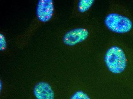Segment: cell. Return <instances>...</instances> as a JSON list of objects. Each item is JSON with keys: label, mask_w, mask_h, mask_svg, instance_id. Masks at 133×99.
I'll list each match as a JSON object with an SVG mask.
<instances>
[{"label": "cell", "mask_w": 133, "mask_h": 99, "mask_svg": "<svg viewBox=\"0 0 133 99\" xmlns=\"http://www.w3.org/2000/svg\"><path fill=\"white\" fill-rule=\"evenodd\" d=\"M102 25L96 18H90L85 24L68 30L62 37L66 48L75 49L84 47L88 50H98L102 43Z\"/></svg>", "instance_id": "obj_1"}, {"label": "cell", "mask_w": 133, "mask_h": 99, "mask_svg": "<svg viewBox=\"0 0 133 99\" xmlns=\"http://www.w3.org/2000/svg\"><path fill=\"white\" fill-rule=\"evenodd\" d=\"M104 29L113 35L133 40V16L129 9L119 2L110 1L104 19Z\"/></svg>", "instance_id": "obj_2"}, {"label": "cell", "mask_w": 133, "mask_h": 99, "mask_svg": "<svg viewBox=\"0 0 133 99\" xmlns=\"http://www.w3.org/2000/svg\"><path fill=\"white\" fill-rule=\"evenodd\" d=\"M95 0H77L74 1L72 11V18L88 20L95 5Z\"/></svg>", "instance_id": "obj_3"}, {"label": "cell", "mask_w": 133, "mask_h": 99, "mask_svg": "<svg viewBox=\"0 0 133 99\" xmlns=\"http://www.w3.org/2000/svg\"><path fill=\"white\" fill-rule=\"evenodd\" d=\"M54 12V5L52 0H40L36 7V15L39 20L46 22L52 17Z\"/></svg>", "instance_id": "obj_4"}, {"label": "cell", "mask_w": 133, "mask_h": 99, "mask_svg": "<svg viewBox=\"0 0 133 99\" xmlns=\"http://www.w3.org/2000/svg\"><path fill=\"white\" fill-rule=\"evenodd\" d=\"M33 93L37 99H54V92L51 87L45 82L37 83L34 87Z\"/></svg>", "instance_id": "obj_5"}, {"label": "cell", "mask_w": 133, "mask_h": 99, "mask_svg": "<svg viewBox=\"0 0 133 99\" xmlns=\"http://www.w3.org/2000/svg\"><path fill=\"white\" fill-rule=\"evenodd\" d=\"M70 99H90L86 93L82 91L77 92L73 95Z\"/></svg>", "instance_id": "obj_6"}, {"label": "cell", "mask_w": 133, "mask_h": 99, "mask_svg": "<svg viewBox=\"0 0 133 99\" xmlns=\"http://www.w3.org/2000/svg\"><path fill=\"white\" fill-rule=\"evenodd\" d=\"M7 47V42L5 36L3 34H0V50L3 51L6 49Z\"/></svg>", "instance_id": "obj_7"}]
</instances>
